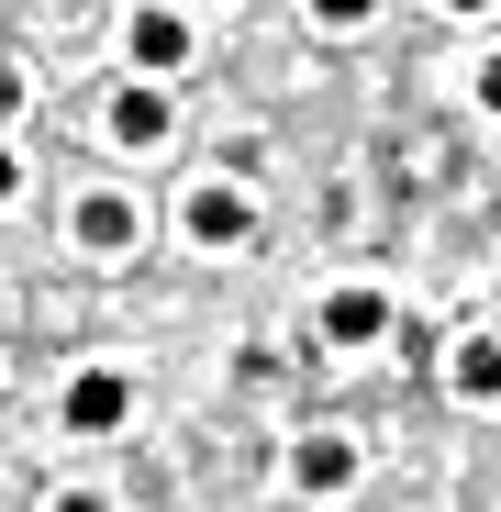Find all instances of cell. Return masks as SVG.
Masks as SVG:
<instances>
[{
  "label": "cell",
  "instance_id": "obj_8",
  "mask_svg": "<svg viewBox=\"0 0 501 512\" xmlns=\"http://www.w3.org/2000/svg\"><path fill=\"white\" fill-rule=\"evenodd\" d=\"M457 401H501V346H490V334L457 346Z\"/></svg>",
  "mask_w": 501,
  "mask_h": 512
},
{
  "label": "cell",
  "instance_id": "obj_7",
  "mask_svg": "<svg viewBox=\"0 0 501 512\" xmlns=\"http://www.w3.org/2000/svg\"><path fill=\"white\" fill-rule=\"evenodd\" d=\"M112 134L123 145H167V90H123L112 101Z\"/></svg>",
  "mask_w": 501,
  "mask_h": 512
},
{
  "label": "cell",
  "instance_id": "obj_13",
  "mask_svg": "<svg viewBox=\"0 0 501 512\" xmlns=\"http://www.w3.org/2000/svg\"><path fill=\"white\" fill-rule=\"evenodd\" d=\"M12 190H23V167H12V156H0V201H12Z\"/></svg>",
  "mask_w": 501,
  "mask_h": 512
},
{
  "label": "cell",
  "instance_id": "obj_10",
  "mask_svg": "<svg viewBox=\"0 0 501 512\" xmlns=\"http://www.w3.org/2000/svg\"><path fill=\"white\" fill-rule=\"evenodd\" d=\"M12 112H23V78H12V67H0V123H12Z\"/></svg>",
  "mask_w": 501,
  "mask_h": 512
},
{
  "label": "cell",
  "instance_id": "obj_1",
  "mask_svg": "<svg viewBox=\"0 0 501 512\" xmlns=\"http://www.w3.org/2000/svg\"><path fill=\"white\" fill-rule=\"evenodd\" d=\"M123 412H134V379L123 368H78L67 379V435H112Z\"/></svg>",
  "mask_w": 501,
  "mask_h": 512
},
{
  "label": "cell",
  "instance_id": "obj_9",
  "mask_svg": "<svg viewBox=\"0 0 501 512\" xmlns=\"http://www.w3.org/2000/svg\"><path fill=\"white\" fill-rule=\"evenodd\" d=\"M312 12H323L334 34H346V23H368V12H379V0H312Z\"/></svg>",
  "mask_w": 501,
  "mask_h": 512
},
{
  "label": "cell",
  "instance_id": "obj_2",
  "mask_svg": "<svg viewBox=\"0 0 501 512\" xmlns=\"http://www.w3.org/2000/svg\"><path fill=\"white\" fill-rule=\"evenodd\" d=\"M145 234V212L123 201V190H90V201H78V245H90V256H123Z\"/></svg>",
  "mask_w": 501,
  "mask_h": 512
},
{
  "label": "cell",
  "instance_id": "obj_5",
  "mask_svg": "<svg viewBox=\"0 0 501 512\" xmlns=\"http://www.w3.org/2000/svg\"><path fill=\"white\" fill-rule=\"evenodd\" d=\"M323 334H334V346H368V334H390V301L379 290H334L323 301Z\"/></svg>",
  "mask_w": 501,
  "mask_h": 512
},
{
  "label": "cell",
  "instance_id": "obj_4",
  "mask_svg": "<svg viewBox=\"0 0 501 512\" xmlns=\"http://www.w3.org/2000/svg\"><path fill=\"white\" fill-rule=\"evenodd\" d=\"M290 479H301L312 501H334V490H346V479H357V446H346V435H312V446L290 457Z\"/></svg>",
  "mask_w": 501,
  "mask_h": 512
},
{
  "label": "cell",
  "instance_id": "obj_6",
  "mask_svg": "<svg viewBox=\"0 0 501 512\" xmlns=\"http://www.w3.org/2000/svg\"><path fill=\"white\" fill-rule=\"evenodd\" d=\"M190 56V23L156 12V0H134V67H179Z\"/></svg>",
  "mask_w": 501,
  "mask_h": 512
},
{
  "label": "cell",
  "instance_id": "obj_14",
  "mask_svg": "<svg viewBox=\"0 0 501 512\" xmlns=\"http://www.w3.org/2000/svg\"><path fill=\"white\" fill-rule=\"evenodd\" d=\"M446 12H490V0H446Z\"/></svg>",
  "mask_w": 501,
  "mask_h": 512
},
{
  "label": "cell",
  "instance_id": "obj_12",
  "mask_svg": "<svg viewBox=\"0 0 501 512\" xmlns=\"http://www.w3.org/2000/svg\"><path fill=\"white\" fill-rule=\"evenodd\" d=\"M56 512H112V501H90V490H67V501H56Z\"/></svg>",
  "mask_w": 501,
  "mask_h": 512
},
{
  "label": "cell",
  "instance_id": "obj_3",
  "mask_svg": "<svg viewBox=\"0 0 501 512\" xmlns=\"http://www.w3.org/2000/svg\"><path fill=\"white\" fill-rule=\"evenodd\" d=\"M245 223H257V212H245L234 179H201V190H190V234H201V245H245Z\"/></svg>",
  "mask_w": 501,
  "mask_h": 512
},
{
  "label": "cell",
  "instance_id": "obj_11",
  "mask_svg": "<svg viewBox=\"0 0 501 512\" xmlns=\"http://www.w3.org/2000/svg\"><path fill=\"white\" fill-rule=\"evenodd\" d=\"M479 101H490V112H501V56H490V67H479Z\"/></svg>",
  "mask_w": 501,
  "mask_h": 512
}]
</instances>
